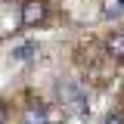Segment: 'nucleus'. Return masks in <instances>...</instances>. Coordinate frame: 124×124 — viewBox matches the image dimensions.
Returning a JSON list of instances; mask_svg holds the SVG:
<instances>
[{
    "mask_svg": "<svg viewBox=\"0 0 124 124\" xmlns=\"http://www.w3.org/2000/svg\"><path fill=\"white\" fill-rule=\"evenodd\" d=\"M59 102H62V108H65L71 118H87V115H90L87 90H84L78 81H59Z\"/></svg>",
    "mask_w": 124,
    "mask_h": 124,
    "instance_id": "1",
    "label": "nucleus"
},
{
    "mask_svg": "<svg viewBox=\"0 0 124 124\" xmlns=\"http://www.w3.org/2000/svg\"><path fill=\"white\" fill-rule=\"evenodd\" d=\"M46 19V3L44 0H25V6H22V22L25 25H40Z\"/></svg>",
    "mask_w": 124,
    "mask_h": 124,
    "instance_id": "2",
    "label": "nucleus"
},
{
    "mask_svg": "<svg viewBox=\"0 0 124 124\" xmlns=\"http://www.w3.org/2000/svg\"><path fill=\"white\" fill-rule=\"evenodd\" d=\"M22 124H53V121H50V112L44 102H31L22 115Z\"/></svg>",
    "mask_w": 124,
    "mask_h": 124,
    "instance_id": "3",
    "label": "nucleus"
},
{
    "mask_svg": "<svg viewBox=\"0 0 124 124\" xmlns=\"http://www.w3.org/2000/svg\"><path fill=\"white\" fill-rule=\"evenodd\" d=\"M37 50H40V46L34 44V40H25L22 46H16V50H13V62H28V59H34Z\"/></svg>",
    "mask_w": 124,
    "mask_h": 124,
    "instance_id": "4",
    "label": "nucleus"
},
{
    "mask_svg": "<svg viewBox=\"0 0 124 124\" xmlns=\"http://www.w3.org/2000/svg\"><path fill=\"white\" fill-rule=\"evenodd\" d=\"M106 50L112 59H124V34H112L106 40Z\"/></svg>",
    "mask_w": 124,
    "mask_h": 124,
    "instance_id": "5",
    "label": "nucleus"
},
{
    "mask_svg": "<svg viewBox=\"0 0 124 124\" xmlns=\"http://www.w3.org/2000/svg\"><path fill=\"white\" fill-rule=\"evenodd\" d=\"M124 13V0H112L106 6V19H115V16H121Z\"/></svg>",
    "mask_w": 124,
    "mask_h": 124,
    "instance_id": "6",
    "label": "nucleus"
},
{
    "mask_svg": "<svg viewBox=\"0 0 124 124\" xmlns=\"http://www.w3.org/2000/svg\"><path fill=\"white\" fill-rule=\"evenodd\" d=\"M106 124H124V118H121V115H108Z\"/></svg>",
    "mask_w": 124,
    "mask_h": 124,
    "instance_id": "7",
    "label": "nucleus"
}]
</instances>
